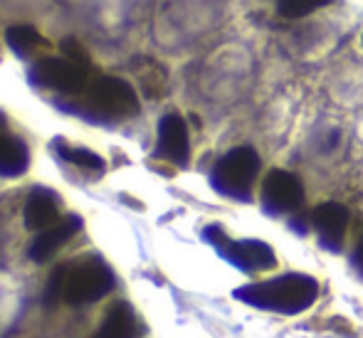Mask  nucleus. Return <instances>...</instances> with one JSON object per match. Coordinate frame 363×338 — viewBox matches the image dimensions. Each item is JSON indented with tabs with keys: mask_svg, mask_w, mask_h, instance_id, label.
I'll use <instances>...</instances> for the list:
<instances>
[{
	"mask_svg": "<svg viewBox=\"0 0 363 338\" xmlns=\"http://www.w3.org/2000/svg\"><path fill=\"white\" fill-rule=\"evenodd\" d=\"M233 296L242 304L252 306V309L296 316L301 311L311 309L314 301L319 299V281L309 274L289 271V274L274 276V279L240 286V289L233 291Z\"/></svg>",
	"mask_w": 363,
	"mask_h": 338,
	"instance_id": "nucleus-1",
	"label": "nucleus"
},
{
	"mask_svg": "<svg viewBox=\"0 0 363 338\" xmlns=\"http://www.w3.org/2000/svg\"><path fill=\"white\" fill-rule=\"evenodd\" d=\"M257 173H259L257 151L250 146H238L225 153L216 163V168L211 173V183L220 196L247 203L252 198Z\"/></svg>",
	"mask_w": 363,
	"mask_h": 338,
	"instance_id": "nucleus-2",
	"label": "nucleus"
},
{
	"mask_svg": "<svg viewBox=\"0 0 363 338\" xmlns=\"http://www.w3.org/2000/svg\"><path fill=\"white\" fill-rule=\"evenodd\" d=\"M206 242H211L218 249L223 259H228L233 267H238L245 274H255V271H264L277 267V254L262 240H230L223 227L211 225L203 232Z\"/></svg>",
	"mask_w": 363,
	"mask_h": 338,
	"instance_id": "nucleus-3",
	"label": "nucleus"
},
{
	"mask_svg": "<svg viewBox=\"0 0 363 338\" xmlns=\"http://www.w3.org/2000/svg\"><path fill=\"white\" fill-rule=\"evenodd\" d=\"M86 109L99 121H124L139 114V96L129 81L101 77L86 91Z\"/></svg>",
	"mask_w": 363,
	"mask_h": 338,
	"instance_id": "nucleus-4",
	"label": "nucleus"
},
{
	"mask_svg": "<svg viewBox=\"0 0 363 338\" xmlns=\"http://www.w3.org/2000/svg\"><path fill=\"white\" fill-rule=\"evenodd\" d=\"M111 289H114V274H111V269L101 259L91 257L74 264L67 271L62 296L67 304L82 306V304H91V301H99Z\"/></svg>",
	"mask_w": 363,
	"mask_h": 338,
	"instance_id": "nucleus-5",
	"label": "nucleus"
},
{
	"mask_svg": "<svg viewBox=\"0 0 363 338\" xmlns=\"http://www.w3.org/2000/svg\"><path fill=\"white\" fill-rule=\"evenodd\" d=\"M304 201V188L289 171L274 168L262 181V210L267 215H289L299 210Z\"/></svg>",
	"mask_w": 363,
	"mask_h": 338,
	"instance_id": "nucleus-6",
	"label": "nucleus"
},
{
	"mask_svg": "<svg viewBox=\"0 0 363 338\" xmlns=\"http://www.w3.org/2000/svg\"><path fill=\"white\" fill-rule=\"evenodd\" d=\"M86 72H89V67H82V64H77L67 57L65 60L50 57V60H43V62L33 69V74L40 84L77 96L86 89Z\"/></svg>",
	"mask_w": 363,
	"mask_h": 338,
	"instance_id": "nucleus-7",
	"label": "nucleus"
},
{
	"mask_svg": "<svg viewBox=\"0 0 363 338\" xmlns=\"http://www.w3.org/2000/svg\"><path fill=\"white\" fill-rule=\"evenodd\" d=\"M349 208L341 203H324L314 208L311 225L319 235V244L329 252H339L344 244L346 230H349Z\"/></svg>",
	"mask_w": 363,
	"mask_h": 338,
	"instance_id": "nucleus-8",
	"label": "nucleus"
},
{
	"mask_svg": "<svg viewBox=\"0 0 363 338\" xmlns=\"http://www.w3.org/2000/svg\"><path fill=\"white\" fill-rule=\"evenodd\" d=\"M156 153L173 166H188L191 161V141L188 126L178 114H168L158 124V146Z\"/></svg>",
	"mask_w": 363,
	"mask_h": 338,
	"instance_id": "nucleus-9",
	"label": "nucleus"
},
{
	"mask_svg": "<svg viewBox=\"0 0 363 338\" xmlns=\"http://www.w3.org/2000/svg\"><path fill=\"white\" fill-rule=\"evenodd\" d=\"M82 220L77 215H69L65 220H57L55 225H50L48 230H40V235L30 244V259L33 262H48L50 257H55L57 249H62V244H67L69 240L79 232Z\"/></svg>",
	"mask_w": 363,
	"mask_h": 338,
	"instance_id": "nucleus-10",
	"label": "nucleus"
},
{
	"mask_svg": "<svg viewBox=\"0 0 363 338\" xmlns=\"http://www.w3.org/2000/svg\"><path fill=\"white\" fill-rule=\"evenodd\" d=\"M60 220L57 198L45 188H35L25 203V227L28 230H48Z\"/></svg>",
	"mask_w": 363,
	"mask_h": 338,
	"instance_id": "nucleus-11",
	"label": "nucleus"
},
{
	"mask_svg": "<svg viewBox=\"0 0 363 338\" xmlns=\"http://www.w3.org/2000/svg\"><path fill=\"white\" fill-rule=\"evenodd\" d=\"M136 314L126 301H119L109 309V314L101 321V329L96 338H136Z\"/></svg>",
	"mask_w": 363,
	"mask_h": 338,
	"instance_id": "nucleus-12",
	"label": "nucleus"
},
{
	"mask_svg": "<svg viewBox=\"0 0 363 338\" xmlns=\"http://www.w3.org/2000/svg\"><path fill=\"white\" fill-rule=\"evenodd\" d=\"M30 166V153L23 141L0 134V176H23Z\"/></svg>",
	"mask_w": 363,
	"mask_h": 338,
	"instance_id": "nucleus-13",
	"label": "nucleus"
},
{
	"mask_svg": "<svg viewBox=\"0 0 363 338\" xmlns=\"http://www.w3.org/2000/svg\"><path fill=\"white\" fill-rule=\"evenodd\" d=\"M55 148H57V153L65 158V161L74 163V166L84 168V171H104V158L96 156V153L89 151V148L67 146L65 141H55Z\"/></svg>",
	"mask_w": 363,
	"mask_h": 338,
	"instance_id": "nucleus-14",
	"label": "nucleus"
},
{
	"mask_svg": "<svg viewBox=\"0 0 363 338\" xmlns=\"http://www.w3.org/2000/svg\"><path fill=\"white\" fill-rule=\"evenodd\" d=\"M5 40H8V47L13 50V52H18L20 57H28V55L40 45L38 30L30 28V25H15V28H8Z\"/></svg>",
	"mask_w": 363,
	"mask_h": 338,
	"instance_id": "nucleus-15",
	"label": "nucleus"
},
{
	"mask_svg": "<svg viewBox=\"0 0 363 338\" xmlns=\"http://www.w3.org/2000/svg\"><path fill=\"white\" fill-rule=\"evenodd\" d=\"M331 0H279V13L284 18H304L314 10L329 5Z\"/></svg>",
	"mask_w": 363,
	"mask_h": 338,
	"instance_id": "nucleus-16",
	"label": "nucleus"
},
{
	"mask_svg": "<svg viewBox=\"0 0 363 338\" xmlns=\"http://www.w3.org/2000/svg\"><path fill=\"white\" fill-rule=\"evenodd\" d=\"M65 279H67V267H60L52 276H50L48 291H45V301H48V304H55V301L65 294Z\"/></svg>",
	"mask_w": 363,
	"mask_h": 338,
	"instance_id": "nucleus-17",
	"label": "nucleus"
},
{
	"mask_svg": "<svg viewBox=\"0 0 363 338\" xmlns=\"http://www.w3.org/2000/svg\"><path fill=\"white\" fill-rule=\"evenodd\" d=\"M60 47H62V55L67 60H72V62L82 64V67H89V55H86V50L82 47L77 40H72V38L62 40V45H60Z\"/></svg>",
	"mask_w": 363,
	"mask_h": 338,
	"instance_id": "nucleus-18",
	"label": "nucleus"
},
{
	"mask_svg": "<svg viewBox=\"0 0 363 338\" xmlns=\"http://www.w3.org/2000/svg\"><path fill=\"white\" fill-rule=\"evenodd\" d=\"M354 267L359 269V274L363 276V237H361L359 247H356V252H354Z\"/></svg>",
	"mask_w": 363,
	"mask_h": 338,
	"instance_id": "nucleus-19",
	"label": "nucleus"
}]
</instances>
